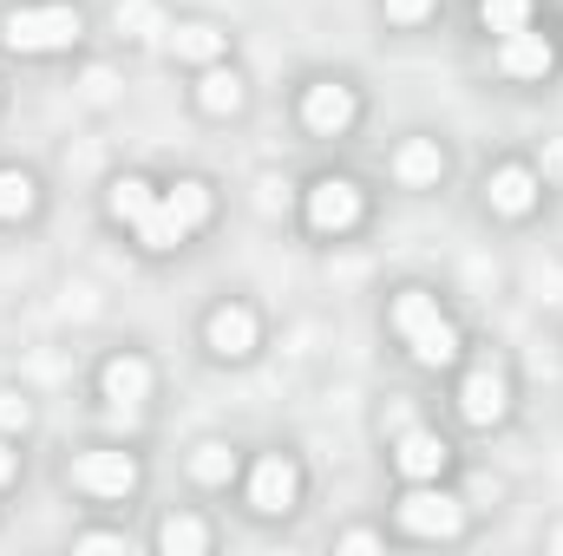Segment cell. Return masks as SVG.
I'll return each mask as SVG.
<instances>
[{"instance_id":"obj_16","label":"cell","mask_w":563,"mask_h":556,"mask_svg":"<svg viewBox=\"0 0 563 556\" xmlns=\"http://www.w3.org/2000/svg\"><path fill=\"white\" fill-rule=\"evenodd\" d=\"M170 46H177V59H197V66H203V59L223 53V33H217L210 20H184V26L170 33Z\"/></svg>"},{"instance_id":"obj_1","label":"cell","mask_w":563,"mask_h":556,"mask_svg":"<svg viewBox=\"0 0 563 556\" xmlns=\"http://www.w3.org/2000/svg\"><path fill=\"white\" fill-rule=\"evenodd\" d=\"M394 327L407 334L413 360H426V367H445V360L459 354V334H452V321L439 314V301H432L426 288H407V294L394 301Z\"/></svg>"},{"instance_id":"obj_14","label":"cell","mask_w":563,"mask_h":556,"mask_svg":"<svg viewBox=\"0 0 563 556\" xmlns=\"http://www.w3.org/2000/svg\"><path fill=\"white\" fill-rule=\"evenodd\" d=\"M144 393H151V367H144V360H112V367H106V400H112L119 413H132Z\"/></svg>"},{"instance_id":"obj_23","label":"cell","mask_w":563,"mask_h":556,"mask_svg":"<svg viewBox=\"0 0 563 556\" xmlns=\"http://www.w3.org/2000/svg\"><path fill=\"white\" fill-rule=\"evenodd\" d=\"M139 243H144V249H177V243H184V230H177V223L164 216V203H157V210L139 223Z\"/></svg>"},{"instance_id":"obj_24","label":"cell","mask_w":563,"mask_h":556,"mask_svg":"<svg viewBox=\"0 0 563 556\" xmlns=\"http://www.w3.org/2000/svg\"><path fill=\"white\" fill-rule=\"evenodd\" d=\"M119 26H125L132 40H151V33H157V7H151V0H119Z\"/></svg>"},{"instance_id":"obj_6","label":"cell","mask_w":563,"mask_h":556,"mask_svg":"<svg viewBox=\"0 0 563 556\" xmlns=\"http://www.w3.org/2000/svg\"><path fill=\"white\" fill-rule=\"evenodd\" d=\"M354 92L347 86H334V79H321V86H308V99H301V125L314 132V138H341L347 125H354Z\"/></svg>"},{"instance_id":"obj_20","label":"cell","mask_w":563,"mask_h":556,"mask_svg":"<svg viewBox=\"0 0 563 556\" xmlns=\"http://www.w3.org/2000/svg\"><path fill=\"white\" fill-rule=\"evenodd\" d=\"M190 471H197V485H230V471H236V452L230 445H197V458H190Z\"/></svg>"},{"instance_id":"obj_3","label":"cell","mask_w":563,"mask_h":556,"mask_svg":"<svg viewBox=\"0 0 563 556\" xmlns=\"http://www.w3.org/2000/svg\"><path fill=\"white\" fill-rule=\"evenodd\" d=\"M400 524H407L413 537H452V531L465 524V504L445 498V491H432V478H420V485L400 498Z\"/></svg>"},{"instance_id":"obj_9","label":"cell","mask_w":563,"mask_h":556,"mask_svg":"<svg viewBox=\"0 0 563 556\" xmlns=\"http://www.w3.org/2000/svg\"><path fill=\"white\" fill-rule=\"evenodd\" d=\"M459 413L472 419V425H492V419H505V374H498V367H478V374H465V387H459Z\"/></svg>"},{"instance_id":"obj_4","label":"cell","mask_w":563,"mask_h":556,"mask_svg":"<svg viewBox=\"0 0 563 556\" xmlns=\"http://www.w3.org/2000/svg\"><path fill=\"white\" fill-rule=\"evenodd\" d=\"M73 485L92 498H125L139 485V458L132 452H79L73 458Z\"/></svg>"},{"instance_id":"obj_2","label":"cell","mask_w":563,"mask_h":556,"mask_svg":"<svg viewBox=\"0 0 563 556\" xmlns=\"http://www.w3.org/2000/svg\"><path fill=\"white\" fill-rule=\"evenodd\" d=\"M0 40L13 53H59V46L79 40V13L73 7H20V13H7Z\"/></svg>"},{"instance_id":"obj_5","label":"cell","mask_w":563,"mask_h":556,"mask_svg":"<svg viewBox=\"0 0 563 556\" xmlns=\"http://www.w3.org/2000/svg\"><path fill=\"white\" fill-rule=\"evenodd\" d=\"M308 223H314L321 236L354 230V223H361V190H354L347 177H321V184H308Z\"/></svg>"},{"instance_id":"obj_15","label":"cell","mask_w":563,"mask_h":556,"mask_svg":"<svg viewBox=\"0 0 563 556\" xmlns=\"http://www.w3.org/2000/svg\"><path fill=\"white\" fill-rule=\"evenodd\" d=\"M439 170H445V157H439L432 138H407L400 157H394V177H400V184H439Z\"/></svg>"},{"instance_id":"obj_32","label":"cell","mask_w":563,"mask_h":556,"mask_svg":"<svg viewBox=\"0 0 563 556\" xmlns=\"http://www.w3.org/2000/svg\"><path fill=\"white\" fill-rule=\"evenodd\" d=\"M551 544H558V551H563V531H558V537H551Z\"/></svg>"},{"instance_id":"obj_25","label":"cell","mask_w":563,"mask_h":556,"mask_svg":"<svg viewBox=\"0 0 563 556\" xmlns=\"http://www.w3.org/2000/svg\"><path fill=\"white\" fill-rule=\"evenodd\" d=\"M26 400H20V393H0V432H20V425H26Z\"/></svg>"},{"instance_id":"obj_13","label":"cell","mask_w":563,"mask_h":556,"mask_svg":"<svg viewBox=\"0 0 563 556\" xmlns=\"http://www.w3.org/2000/svg\"><path fill=\"white\" fill-rule=\"evenodd\" d=\"M164 216L190 236L197 223H210V184H197V177H184V184H170V197H164Z\"/></svg>"},{"instance_id":"obj_19","label":"cell","mask_w":563,"mask_h":556,"mask_svg":"<svg viewBox=\"0 0 563 556\" xmlns=\"http://www.w3.org/2000/svg\"><path fill=\"white\" fill-rule=\"evenodd\" d=\"M197 105H203V112H236V105H243V79H236V73H203Z\"/></svg>"},{"instance_id":"obj_30","label":"cell","mask_w":563,"mask_h":556,"mask_svg":"<svg viewBox=\"0 0 563 556\" xmlns=\"http://www.w3.org/2000/svg\"><path fill=\"white\" fill-rule=\"evenodd\" d=\"M544 177H563V144H544Z\"/></svg>"},{"instance_id":"obj_21","label":"cell","mask_w":563,"mask_h":556,"mask_svg":"<svg viewBox=\"0 0 563 556\" xmlns=\"http://www.w3.org/2000/svg\"><path fill=\"white\" fill-rule=\"evenodd\" d=\"M478 20L505 40V33H518V26H531V0H478Z\"/></svg>"},{"instance_id":"obj_26","label":"cell","mask_w":563,"mask_h":556,"mask_svg":"<svg viewBox=\"0 0 563 556\" xmlns=\"http://www.w3.org/2000/svg\"><path fill=\"white\" fill-rule=\"evenodd\" d=\"M432 13V0H387V20H400V26H413Z\"/></svg>"},{"instance_id":"obj_12","label":"cell","mask_w":563,"mask_h":556,"mask_svg":"<svg viewBox=\"0 0 563 556\" xmlns=\"http://www.w3.org/2000/svg\"><path fill=\"white\" fill-rule=\"evenodd\" d=\"M210 347H217L223 360H243V354L256 347V314H250V308H217V314H210Z\"/></svg>"},{"instance_id":"obj_7","label":"cell","mask_w":563,"mask_h":556,"mask_svg":"<svg viewBox=\"0 0 563 556\" xmlns=\"http://www.w3.org/2000/svg\"><path fill=\"white\" fill-rule=\"evenodd\" d=\"M295 491H301V471L288 465V458H256V471H250V504L256 511H288L295 504Z\"/></svg>"},{"instance_id":"obj_10","label":"cell","mask_w":563,"mask_h":556,"mask_svg":"<svg viewBox=\"0 0 563 556\" xmlns=\"http://www.w3.org/2000/svg\"><path fill=\"white\" fill-rule=\"evenodd\" d=\"M394 465H400L413 485H420V478H439V471H445V438H439V432H400Z\"/></svg>"},{"instance_id":"obj_8","label":"cell","mask_w":563,"mask_h":556,"mask_svg":"<svg viewBox=\"0 0 563 556\" xmlns=\"http://www.w3.org/2000/svg\"><path fill=\"white\" fill-rule=\"evenodd\" d=\"M498 66H505L511 79H544V73H551V40H544V33H531V26H518V33H505Z\"/></svg>"},{"instance_id":"obj_11","label":"cell","mask_w":563,"mask_h":556,"mask_svg":"<svg viewBox=\"0 0 563 556\" xmlns=\"http://www.w3.org/2000/svg\"><path fill=\"white\" fill-rule=\"evenodd\" d=\"M485 197H492V210H505V216H525V210L538 203V177H531L525 164H505V170H492Z\"/></svg>"},{"instance_id":"obj_18","label":"cell","mask_w":563,"mask_h":556,"mask_svg":"<svg viewBox=\"0 0 563 556\" xmlns=\"http://www.w3.org/2000/svg\"><path fill=\"white\" fill-rule=\"evenodd\" d=\"M203 544H210V531L197 518H164V531H157V551H170V556H197Z\"/></svg>"},{"instance_id":"obj_28","label":"cell","mask_w":563,"mask_h":556,"mask_svg":"<svg viewBox=\"0 0 563 556\" xmlns=\"http://www.w3.org/2000/svg\"><path fill=\"white\" fill-rule=\"evenodd\" d=\"M79 551H132V544H125V537H112V531H86V537H79Z\"/></svg>"},{"instance_id":"obj_22","label":"cell","mask_w":563,"mask_h":556,"mask_svg":"<svg viewBox=\"0 0 563 556\" xmlns=\"http://www.w3.org/2000/svg\"><path fill=\"white\" fill-rule=\"evenodd\" d=\"M33 210V177L26 170H0V216H26Z\"/></svg>"},{"instance_id":"obj_29","label":"cell","mask_w":563,"mask_h":556,"mask_svg":"<svg viewBox=\"0 0 563 556\" xmlns=\"http://www.w3.org/2000/svg\"><path fill=\"white\" fill-rule=\"evenodd\" d=\"M341 551L367 556V551H380V537H374V531H347V537H341Z\"/></svg>"},{"instance_id":"obj_31","label":"cell","mask_w":563,"mask_h":556,"mask_svg":"<svg viewBox=\"0 0 563 556\" xmlns=\"http://www.w3.org/2000/svg\"><path fill=\"white\" fill-rule=\"evenodd\" d=\"M7 478H13V452L0 445V485H7Z\"/></svg>"},{"instance_id":"obj_27","label":"cell","mask_w":563,"mask_h":556,"mask_svg":"<svg viewBox=\"0 0 563 556\" xmlns=\"http://www.w3.org/2000/svg\"><path fill=\"white\" fill-rule=\"evenodd\" d=\"M86 99H92V105H106V99H112V73H106V66H92V73H86Z\"/></svg>"},{"instance_id":"obj_17","label":"cell","mask_w":563,"mask_h":556,"mask_svg":"<svg viewBox=\"0 0 563 556\" xmlns=\"http://www.w3.org/2000/svg\"><path fill=\"white\" fill-rule=\"evenodd\" d=\"M151 210H157V203H151V184H144V177H119V184H112V216H119V223L139 230Z\"/></svg>"}]
</instances>
